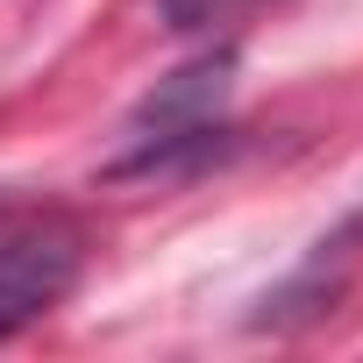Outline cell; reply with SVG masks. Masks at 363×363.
I'll use <instances>...</instances> for the list:
<instances>
[{
    "mask_svg": "<svg viewBox=\"0 0 363 363\" xmlns=\"http://www.w3.org/2000/svg\"><path fill=\"white\" fill-rule=\"evenodd\" d=\"M79 271H86V235L65 214L0 228V342L22 335L29 320H43L79 285Z\"/></svg>",
    "mask_w": 363,
    "mask_h": 363,
    "instance_id": "6da1fadb",
    "label": "cell"
},
{
    "mask_svg": "<svg viewBox=\"0 0 363 363\" xmlns=\"http://www.w3.org/2000/svg\"><path fill=\"white\" fill-rule=\"evenodd\" d=\"M257 0H157V15L178 29V36H214L228 22H242Z\"/></svg>",
    "mask_w": 363,
    "mask_h": 363,
    "instance_id": "7a4b0ae2",
    "label": "cell"
},
{
    "mask_svg": "<svg viewBox=\"0 0 363 363\" xmlns=\"http://www.w3.org/2000/svg\"><path fill=\"white\" fill-rule=\"evenodd\" d=\"M0 214H8V200H0Z\"/></svg>",
    "mask_w": 363,
    "mask_h": 363,
    "instance_id": "3957f363",
    "label": "cell"
}]
</instances>
